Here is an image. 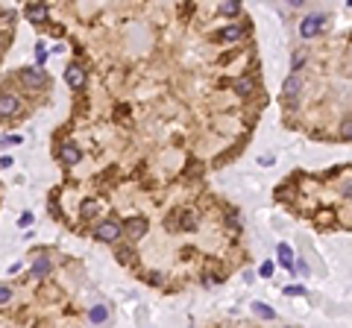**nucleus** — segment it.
I'll return each mask as SVG.
<instances>
[{"mask_svg": "<svg viewBox=\"0 0 352 328\" xmlns=\"http://www.w3.org/2000/svg\"><path fill=\"white\" fill-rule=\"evenodd\" d=\"M256 314H258V317H264V320H273V311H270V308H264V305H256Z\"/></svg>", "mask_w": 352, "mask_h": 328, "instance_id": "18", "label": "nucleus"}, {"mask_svg": "<svg viewBox=\"0 0 352 328\" xmlns=\"http://www.w3.org/2000/svg\"><path fill=\"white\" fill-rule=\"evenodd\" d=\"M123 229H126L132 238H144L150 226H147V220H144V217H129V220L123 223Z\"/></svg>", "mask_w": 352, "mask_h": 328, "instance_id": "4", "label": "nucleus"}, {"mask_svg": "<svg viewBox=\"0 0 352 328\" xmlns=\"http://www.w3.org/2000/svg\"><path fill=\"white\" fill-rule=\"evenodd\" d=\"M18 106H21V103H18V97H15V94H3V97H0V117L15 114V111H18Z\"/></svg>", "mask_w": 352, "mask_h": 328, "instance_id": "6", "label": "nucleus"}, {"mask_svg": "<svg viewBox=\"0 0 352 328\" xmlns=\"http://www.w3.org/2000/svg\"><path fill=\"white\" fill-rule=\"evenodd\" d=\"M261 276H264V279H270V276H273V264H270V261H267V264H261Z\"/></svg>", "mask_w": 352, "mask_h": 328, "instance_id": "21", "label": "nucleus"}, {"mask_svg": "<svg viewBox=\"0 0 352 328\" xmlns=\"http://www.w3.org/2000/svg\"><path fill=\"white\" fill-rule=\"evenodd\" d=\"M320 29H323V18H320V15H308V18H303V23H300V35H303V38H314Z\"/></svg>", "mask_w": 352, "mask_h": 328, "instance_id": "1", "label": "nucleus"}, {"mask_svg": "<svg viewBox=\"0 0 352 328\" xmlns=\"http://www.w3.org/2000/svg\"><path fill=\"white\" fill-rule=\"evenodd\" d=\"M59 158H62L65 164H79V161H82L79 150H76V147H70V144H65V147L59 150Z\"/></svg>", "mask_w": 352, "mask_h": 328, "instance_id": "7", "label": "nucleus"}, {"mask_svg": "<svg viewBox=\"0 0 352 328\" xmlns=\"http://www.w3.org/2000/svg\"><path fill=\"white\" fill-rule=\"evenodd\" d=\"M232 88H235V94H241V97H250L256 85H253V79H238V82H235Z\"/></svg>", "mask_w": 352, "mask_h": 328, "instance_id": "12", "label": "nucleus"}, {"mask_svg": "<svg viewBox=\"0 0 352 328\" xmlns=\"http://www.w3.org/2000/svg\"><path fill=\"white\" fill-rule=\"evenodd\" d=\"M288 3H291V6H303V0H288Z\"/></svg>", "mask_w": 352, "mask_h": 328, "instance_id": "22", "label": "nucleus"}, {"mask_svg": "<svg viewBox=\"0 0 352 328\" xmlns=\"http://www.w3.org/2000/svg\"><path fill=\"white\" fill-rule=\"evenodd\" d=\"M21 79H23L26 85H44V82H47V73H44L41 67H23V70H21Z\"/></svg>", "mask_w": 352, "mask_h": 328, "instance_id": "3", "label": "nucleus"}, {"mask_svg": "<svg viewBox=\"0 0 352 328\" xmlns=\"http://www.w3.org/2000/svg\"><path fill=\"white\" fill-rule=\"evenodd\" d=\"M170 226H176V229H182V232H194L197 220H194V214H191V211H185L179 220H176V217H170Z\"/></svg>", "mask_w": 352, "mask_h": 328, "instance_id": "8", "label": "nucleus"}, {"mask_svg": "<svg viewBox=\"0 0 352 328\" xmlns=\"http://www.w3.org/2000/svg\"><path fill=\"white\" fill-rule=\"evenodd\" d=\"M241 35H244L241 26H223V29H220V41H238Z\"/></svg>", "mask_w": 352, "mask_h": 328, "instance_id": "10", "label": "nucleus"}, {"mask_svg": "<svg viewBox=\"0 0 352 328\" xmlns=\"http://www.w3.org/2000/svg\"><path fill=\"white\" fill-rule=\"evenodd\" d=\"M303 62H305V53H297V56H294V62H291V65H294V70H300V65H303Z\"/></svg>", "mask_w": 352, "mask_h": 328, "instance_id": "20", "label": "nucleus"}, {"mask_svg": "<svg viewBox=\"0 0 352 328\" xmlns=\"http://www.w3.org/2000/svg\"><path fill=\"white\" fill-rule=\"evenodd\" d=\"M26 18H29V21H47V6H44V3H32V6L26 9Z\"/></svg>", "mask_w": 352, "mask_h": 328, "instance_id": "9", "label": "nucleus"}, {"mask_svg": "<svg viewBox=\"0 0 352 328\" xmlns=\"http://www.w3.org/2000/svg\"><path fill=\"white\" fill-rule=\"evenodd\" d=\"M97 238H100V241H106V243H115V241L120 238V226H117V223H112V220H106V223H100V226H97Z\"/></svg>", "mask_w": 352, "mask_h": 328, "instance_id": "2", "label": "nucleus"}, {"mask_svg": "<svg viewBox=\"0 0 352 328\" xmlns=\"http://www.w3.org/2000/svg\"><path fill=\"white\" fill-rule=\"evenodd\" d=\"M238 9H241V0H226L223 3V15H238Z\"/></svg>", "mask_w": 352, "mask_h": 328, "instance_id": "16", "label": "nucleus"}, {"mask_svg": "<svg viewBox=\"0 0 352 328\" xmlns=\"http://www.w3.org/2000/svg\"><path fill=\"white\" fill-rule=\"evenodd\" d=\"M65 82H68L70 88H82V82H85V70H82L79 65H70V67L65 70Z\"/></svg>", "mask_w": 352, "mask_h": 328, "instance_id": "5", "label": "nucleus"}, {"mask_svg": "<svg viewBox=\"0 0 352 328\" xmlns=\"http://www.w3.org/2000/svg\"><path fill=\"white\" fill-rule=\"evenodd\" d=\"M291 255H294V252H291V246H285V243H282V246H279V258H282V264H285L288 270H294V258H291Z\"/></svg>", "mask_w": 352, "mask_h": 328, "instance_id": "14", "label": "nucleus"}, {"mask_svg": "<svg viewBox=\"0 0 352 328\" xmlns=\"http://www.w3.org/2000/svg\"><path fill=\"white\" fill-rule=\"evenodd\" d=\"M109 317V311L103 308V305H97V308H91V323H103Z\"/></svg>", "mask_w": 352, "mask_h": 328, "instance_id": "15", "label": "nucleus"}, {"mask_svg": "<svg viewBox=\"0 0 352 328\" xmlns=\"http://www.w3.org/2000/svg\"><path fill=\"white\" fill-rule=\"evenodd\" d=\"M300 88H303V82H300L297 76H291V79L285 82V94H288V97H297V94H300Z\"/></svg>", "mask_w": 352, "mask_h": 328, "instance_id": "13", "label": "nucleus"}, {"mask_svg": "<svg viewBox=\"0 0 352 328\" xmlns=\"http://www.w3.org/2000/svg\"><path fill=\"white\" fill-rule=\"evenodd\" d=\"M94 214H97V202H85V205H82V217L88 220V217H94Z\"/></svg>", "mask_w": 352, "mask_h": 328, "instance_id": "17", "label": "nucleus"}, {"mask_svg": "<svg viewBox=\"0 0 352 328\" xmlns=\"http://www.w3.org/2000/svg\"><path fill=\"white\" fill-rule=\"evenodd\" d=\"M6 302H12V290L0 284V305H6Z\"/></svg>", "mask_w": 352, "mask_h": 328, "instance_id": "19", "label": "nucleus"}, {"mask_svg": "<svg viewBox=\"0 0 352 328\" xmlns=\"http://www.w3.org/2000/svg\"><path fill=\"white\" fill-rule=\"evenodd\" d=\"M50 270H53V267H50V261H47V258H41V261H35V264H32V279H44Z\"/></svg>", "mask_w": 352, "mask_h": 328, "instance_id": "11", "label": "nucleus"}]
</instances>
